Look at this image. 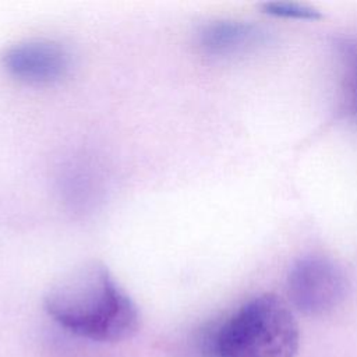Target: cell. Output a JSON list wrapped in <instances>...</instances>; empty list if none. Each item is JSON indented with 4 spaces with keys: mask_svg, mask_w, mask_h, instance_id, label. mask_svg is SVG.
<instances>
[{
    "mask_svg": "<svg viewBox=\"0 0 357 357\" xmlns=\"http://www.w3.org/2000/svg\"><path fill=\"white\" fill-rule=\"evenodd\" d=\"M45 310L66 331L93 342H121L139 326L137 305L95 261L63 275L47 290Z\"/></svg>",
    "mask_w": 357,
    "mask_h": 357,
    "instance_id": "6da1fadb",
    "label": "cell"
},
{
    "mask_svg": "<svg viewBox=\"0 0 357 357\" xmlns=\"http://www.w3.org/2000/svg\"><path fill=\"white\" fill-rule=\"evenodd\" d=\"M300 329L289 304L259 294L212 328L202 342L205 357H296Z\"/></svg>",
    "mask_w": 357,
    "mask_h": 357,
    "instance_id": "7a4b0ae2",
    "label": "cell"
},
{
    "mask_svg": "<svg viewBox=\"0 0 357 357\" xmlns=\"http://www.w3.org/2000/svg\"><path fill=\"white\" fill-rule=\"evenodd\" d=\"M347 289L343 269L328 257L300 258L289 271V300L308 317H322L336 310L344 301Z\"/></svg>",
    "mask_w": 357,
    "mask_h": 357,
    "instance_id": "3957f363",
    "label": "cell"
},
{
    "mask_svg": "<svg viewBox=\"0 0 357 357\" xmlns=\"http://www.w3.org/2000/svg\"><path fill=\"white\" fill-rule=\"evenodd\" d=\"M3 66L17 79L29 84H52L67 75L70 53L52 40H25L3 53Z\"/></svg>",
    "mask_w": 357,
    "mask_h": 357,
    "instance_id": "277c9868",
    "label": "cell"
},
{
    "mask_svg": "<svg viewBox=\"0 0 357 357\" xmlns=\"http://www.w3.org/2000/svg\"><path fill=\"white\" fill-rule=\"evenodd\" d=\"M265 32L250 22L216 21L199 32V45L209 54H231L264 40Z\"/></svg>",
    "mask_w": 357,
    "mask_h": 357,
    "instance_id": "5b68a950",
    "label": "cell"
},
{
    "mask_svg": "<svg viewBox=\"0 0 357 357\" xmlns=\"http://www.w3.org/2000/svg\"><path fill=\"white\" fill-rule=\"evenodd\" d=\"M262 10L269 15L280 18L315 21L322 17L321 11L317 7L297 1H269L262 4Z\"/></svg>",
    "mask_w": 357,
    "mask_h": 357,
    "instance_id": "8992f818",
    "label": "cell"
},
{
    "mask_svg": "<svg viewBox=\"0 0 357 357\" xmlns=\"http://www.w3.org/2000/svg\"><path fill=\"white\" fill-rule=\"evenodd\" d=\"M346 63V86L350 109L357 114V46H346L343 52Z\"/></svg>",
    "mask_w": 357,
    "mask_h": 357,
    "instance_id": "52a82bcc",
    "label": "cell"
}]
</instances>
